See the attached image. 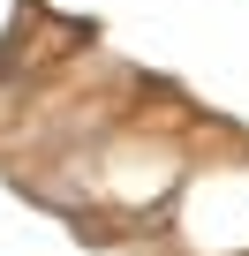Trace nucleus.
Segmentation results:
<instances>
[{"instance_id": "obj_1", "label": "nucleus", "mask_w": 249, "mask_h": 256, "mask_svg": "<svg viewBox=\"0 0 249 256\" xmlns=\"http://www.w3.org/2000/svg\"><path fill=\"white\" fill-rule=\"evenodd\" d=\"M151 241L159 256H249V144L234 128H226V151L189 158Z\"/></svg>"}, {"instance_id": "obj_2", "label": "nucleus", "mask_w": 249, "mask_h": 256, "mask_svg": "<svg viewBox=\"0 0 249 256\" xmlns=\"http://www.w3.org/2000/svg\"><path fill=\"white\" fill-rule=\"evenodd\" d=\"M53 16L38 0H0V68H23V76H46V60L61 46H46Z\"/></svg>"}]
</instances>
